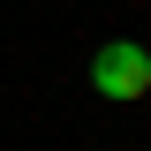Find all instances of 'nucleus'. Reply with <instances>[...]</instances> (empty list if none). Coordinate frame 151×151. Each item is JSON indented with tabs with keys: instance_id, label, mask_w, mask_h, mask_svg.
<instances>
[{
	"instance_id": "nucleus-1",
	"label": "nucleus",
	"mask_w": 151,
	"mask_h": 151,
	"mask_svg": "<svg viewBox=\"0 0 151 151\" xmlns=\"http://www.w3.org/2000/svg\"><path fill=\"white\" fill-rule=\"evenodd\" d=\"M91 91L98 98H121V106L144 98L151 91V53L136 45V38H106V45L91 53Z\"/></svg>"
}]
</instances>
